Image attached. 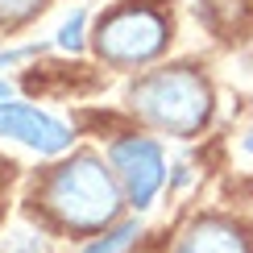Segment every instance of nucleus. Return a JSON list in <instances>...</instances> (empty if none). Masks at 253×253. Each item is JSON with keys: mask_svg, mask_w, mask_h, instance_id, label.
Masks as SVG:
<instances>
[{"mask_svg": "<svg viewBox=\"0 0 253 253\" xmlns=\"http://www.w3.org/2000/svg\"><path fill=\"white\" fill-rule=\"evenodd\" d=\"M121 183L112 170H104L96 154H75L71 162L54 166V174L42 187V204L58 220L62 228L75 233H96V228L112 224L121 212Z\"/></svg>", "mask_w": 253, "mask_h": 253, "instance_id": "obj_1", "label": "nucleus"}, {"mask_svg": "<svg viewBox=\"0 0 253 253\" xmlns=\"http://www.w3.org/2000/svg\"><path fill=\"white\" fill-rule=\"evenodd\" d=\"M129 104L145 125L170 137H195L212 117V83L195 67L150 71L129 87Z\"/></svg>", "mask_w": 253, "mask_h": 253, "instance_id": "obj_2", "label": "nucleus"}, {"mask_svg": "<svg viewBox=\"0 0 253 253\" xmlns=\"http://www.w3.org/2000/svg\"><path fill=\"white\" fill-rule=\"evenodd\" d=\"M170 17L158 8V0H121L96 25V54L108 67H145L170 46Z\"/></svg>", "mask_w": 253, "mask_h": 253, "instance_id": "obj_3", "label": "nucleus"}, {"mask_svg": "<svg viewBox=\"0 0 253 253\" xmlns=\"http://www.w3.org/2000/svg\"><path fill=\"white\" fill-rule=\"evenodd\" d=\"M108 162H112V174H117V183L125 191V204L145 212L154 204V195L162 191V183H166L162 145L154 137H117L108 145Z\"/></svg>", "mask_w": 253, "mask_h": 253, "instance_id": "obj_4", "label": "nucleus"}, {"mask_svg": "<svg viewBox=\"0 0 253 253\" xmlns=\"http://www.w3.org/2000/svg\"><path fill=\"white\" fill-rule=\"evenodd\" d=\"M0 137L25 145L42 158H54L62 150H71V125L50 117V112L34 108V104H17V100H0Z\"/></svg>", "mask_w": 253, "mask_h": 253, "instance_id": "obj_5", "label": "nucleus"}, {"mask_svg": "<svg viewBox=\"0 0 253 253\" xmlns=\"http://www.w3.org/2000/svg\"><path fill=\"white\" fill-rule=\"evenodd\" d=\"M174 253H253L249 237L241 233L233 220L220 216H199L183 237H178Z\"/></svg>", "mask_w": 253, "mask_h": 253, "instance_id": "obj_6", "label": "nucleus"}, {"mask_svg": "<svg viewBox=\"0 0 253 253\" xmlns=\"http://www.w3.org/2000/svg\"><path fill=\"white\" fill-rule=\"evenodd\" d=\"M137 237H141V220H125V224L108 228L104 237H96V241H91V245L83 249V253H125Z\"/></svg>", "mask_w": 253, "mask_h": 253, "instance_id": "obj_7", "label": "nucleus"}, {"mask_svg": "<svg viewBox=\"0 0 253 253\" xmlns=\"http://www.w3.org/2000/svg\"><path fill=\"white\" fill-rule=\"evenodd\" d=\"M83 34H87V13H83V8H75V13H71V17L58 25L54 46H58V50H67V54H79V50H83V42H87Z\"/></svg>", "mask_w": 253, "mask_h": 253, "instance_id": "obj_8", "label": "nucleus"}, {"mask_svg": "<svg viewBox=\"0 0 253 253\" xmlns=\"http://www.w3.org/2000/svg\"><path fill=\"white\" fill-rule=\"evenodd\" d=\"M42 0H0V25H17V21L34 17Z\"/></svg>", "mask_w": 253, "mask_h": 253, "instance_id": "obj_9", "label": "nucleus"}, {"mask_svg": "<svg viewBox=\"0 0 253 253\" xmlns=\"http://www.w3.org/2000/svg\"><path fill=\"white\" fill-rule=\"evenodd\" d=\"M4 253H46V249H42V241H38V237H21V241H13Z\"/></svg>", "mask_w": 253, "mask_h": 253, "instance_id": "obj_10", "label": "nucleus"}, {"mask_svg": "<svg viewBox=\"0 0 253 253\" xmlns=\"http://www.w3.org/2000/svg\"><path fill=\"white\" fill-rule=\"evenodd\" d=\"M241 145H245V150H249V154H253V129H249V133H245V141H241Z\"/></svg>", "mask_w": 253, "mask_h": 253, "instance_id": "obj_11", "label": "nucleus"}, {"mask_svg": "<svg viewBox=\"0 0 253 253\" xmlns=\"http://www.w3.org/2000/svg\"><path fill=\"white\" fill-rule=\"evenodd\" d=\"M4 96H8V83H4V79H0V100H4Z\"/></svg>", "mask_w": 253, "mask_h": 253, "instance_id": "obj_12", "label": "nucleus"}, {"mask_svg": "<svg viewBox=\"0 0 253 253\" xmlns=\"http://www.w3.org/2000/svg\"><path fill=\"white\" fill-rule=\"evenodd\" d=\"M249 62H253V54H249Z\"/></svg>", "mask_w": 253, "mask_h": 253, "instance_id": "obj_13", "label": "nucleus"}]
</instances>
